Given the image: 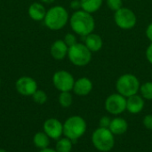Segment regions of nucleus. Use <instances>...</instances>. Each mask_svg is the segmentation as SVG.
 I'll list each match as a JSON object with an SVG mask.
<instances>
[{"instance_id": "obj_1", "label": "nucleus", "mask_w": 152, "mask_h": 152, "mask_svg": "<svg viewBox=\"0 0 152 152\" xmlns=\"http://www.w3.org/2000/svg\"><path fill=\"white\" fill-rule=\"evenodd\" d=\"M70 27L76 34L86 37L93 33L95 28V21L91 13L79 10L71 15Z\"/></svg>"}, {"instance_id": "obj_2", "label": "nucleus", "mask_w": 152, "mask_h": 152, "mask_svg": "<svg viewBox=\"0 0 152 152\" xmlns=\"http://www.w3.org/2000/svg\"><path fill=\"white\" fill-rule=\"evenodd\" d=\"M69 13L67 10L61 5L50 8L44 19L45 26L52 30L61 29L68 22Z\"/></svg>"}, {"instance_id": "obj_3", "label": "nucleus", "mask_w": 152, "mask_h": 152, "mask_svg": "<svg viewBox=\"0 0 152 152\" xmlns=\"http://www.w3.org/2000/svg\"><path fill=\"white\" fill-rule=\"evenodd\" d=\"M87 125L80 116H72L63 124V134L72 142L78 140L86 132Z\"/></svg>"}, {"instance_id": "obj_4", "label": "nucleus", "mask_w": 152, "mask_h": 152, "mask_svg": "<svg viewBox=\"0 0 152 152\" xmlns=\"http://www.w3.org/2000/svg\"><path fill=\"white\" fill-rule=\"evenodd\" d=\"M114 136L109 128L99 127L92 134V143L99 151L109 152L115 145Z\"/></svg>"}, {"instance_id": "obj_5", "label": "nucleus", "mask_w": 152, "mask_h": 152, "mask_svg": "<svg viewBox=\"0 0 152 152\" xmlns=\"http://www.w3.org/2000/svg\"><path fill=\"white\" fill-rule=\"evenodd\" d=\"M140 81L133 74H124L118 77L116 83V89L118 94L128 98L137 94L140 91Z\"/></svg>"}, {"instance_id": "obj_6", "label": "nucleus", "mask_w": 152, "mask_h": 152, "mask_svg": "<svg viewBox=\"0 0 152 152\" xmlns=\"http://www.w3.org/2000/svg\"><path fill=\"white\" fill-rule=\"evenodd\" d=\"M68 56L69 61L77 67H84L90 63L92 60V52L85 44L77 43L69 47Z\"/></svg>"}, {"instance_id": "obj_7", "label": "nucleus", "mask_w": 152, "mask_h": 152, "mask_svg": "<svg viewBox=\"0 0 152 152\" xmlns=\"http://www.w3.org/2000/svg\"><path fill=\"white\" fill-rule=\"evenodd\" d=\"M114 20L120 28L131 29L137 22V17L135 13L127 7H122L114 14Z\"/></svg>"}, {"instance_id": "obj_8", "label": "nucleus", "mask_w": 152, "mask_h": 152, "mask_svg": "<svg viewBox=\"0 0 152 152\" xmlns=\"http://www.w3.org/2000/svg\"><path fill=\"white\" fill-rule=\"evenodd\" d=\"M105 110L111 115H120L126 110V98L120 94H112L105 101Z\"/></svg>"}, {"instance_id": "obj_9", "label": "nucleus", "mask_w": 152, "mask_h": 152, "mask_svg": "<svg viewBox=\"0 0 152 152\" xmlns=\"http://www.w3.org/2000/svg\"><path fill=\"white\" fill-rule=\"evenodd\" d=\"M53 83L60 92H70L73 90L75 80L73 76L66 70H59L53 76Z\"/></svg>"}, {"instance_id": "obj_10", "label": "nucleus", "mask_w": 152, "mask_h": 152, "mask_svg": "<svg viewBox=\"0 0 152 152\" xmlns=\"http://www.w3.org/2000/svg\"><path fill=\"white\" fill-rule=\"evenodd\" d=\"M15 88L23 96H32L37 90V84L30 77H21L16 81Z\"/></svg>"}, {"instance_id": "obj_11", "label": "nucleus", "mask_w": 152, "mask_h": 152, "mask_svg": "<svg viewBox=\"0 0 152 152\" xmlns=\"http://www.w3.org/2000/svg\"><path fill=\"white\" fill-rule=\"evenodd\" d=\"M44 132L50 139L59 140L63 134V124L56 118H48L44 123Z\"/></svg>"}, {"instance_id": "obj_12", "label": "nucleus", "mask_w": 152, "mask_h": 152, "mask_svg": "<svg viewBox=\"0 0 152 152\" xmlns=\"http://www.w3.org/2000/svg\"><path fill=\"white\" fill-rule=\"evenodd\" d=\"M145 102L142 95L134 94L126 98V110L131 114H138L142 111Z\"/></svg>"}, {"instance_id": "obj_13", "label": "nucleus", "mask_w": 152, "mask_h": 152, "mask_svg": "<svg viewBox=\"0 0 152 152\" xmlns=\"http://www.w3.org/2000/svg\"><path fill=\"white\" fill-rule=\"evenodd\" d=\"M93 90V83L87 77H80L75 81L73 91L78 96L88 95Z\"/></svg>"}, {"instance_id": "obj_14", "label": "nucleus", "mask_w": 152, "mask_h": 152, "mask_svg": "<svg viewBox=\"0 0 152 152\" xmlns=\"http://www.w3.org/2000/svg\"><path fill=\"white\" fill-rule=\"evenodd\" d=\"M69 52V46L65 44L63 40H56L53 42V44L51 46V55L53 59L57 61L63 60L66 55H68Z\"/></svg>"}, {"instance_id": "obj_15", "label": "nucleus", "mask_w": 152, "mask_h": 152, "mask_svg": "<svg viewBox=\"0 0 152 152\" xmlns=\"http://www.w3.org/2000/svg\"><path fill=\"white\" fill-rule=\"evenodd\" d=\"M109 129L114 135H122L128 129V123L122 118H115L111 119Z\"/></svg>"}, {"instance_id": "obj_16", "label": "nucleus", "mask_w": 152, "mask_h": 152, "mask_svg": "<svg viewBox=\"0 0 152 152\" xmlns=\"http://www.w3.org/2000/svg\"><path fill=\"white\" fill-rule=\"evenodd\" d=\"M85 45L91 52H99L102 48L103 41L98 34L91 33L86 36Z\"/></svg>"}, {"instance_id": "obj_17", "label": "nucleus", "mask_w": 152, "mask_h": 152, "mask_svg": "<svg viewBox=\"0 0 152 152\" xmlns=\"http://www.w3.org/2000/svg\"><path fill=\"white\" fill-rule=\"evenodd\" d=\"M28 12L29 17L37 21L44 20L46 14V11L44 5L40 3H33L32 4H30Z\"/></svg>"}, {"instance_id": "obj_18", "label": "nucleus", "mask_w": 152, "mask_h": 152, "mask_svg": "<svg viewBox=\"0 0 152 152\" xmlns=\"http://www.w3.org/2000/svg\"><path fill=\"white\" fill-rule=\"evenodd\" d=\"M33 142L37 148L44 150L48 148L50 144V137L45 132H37L33 137Z\"/></svg>"}, {"instance_id": "obj_19", "label": "nucleus", "mask_w": 152, "mask_h": 152, "mask_svg": "<svg viewBox=\"0 0 152 152\" xmlns=\"http://www.w3.org/2000/svg\"><path fill=\"white\" fill-rule=\"evenodd\" d=\"M82 10L93 13L97 12L102 5V0H80Z\"/></svg>"}, {"instance_id": "obj_20", "label": "nucleus", "mask_w": 152, "mask_h": 152, "mask_svg": "<svg viewBox=\"0 0 152 152\" xmlns=\"http://www.w3.org/2000/svg\"><path fill=\"white\" fill-rule=\"evenodd\" d=\"M72 147H73V142L70 139L64 137V138H60L57 141L55 150L57 152H71Z\"/></svg>"}, {"instance_id": "obj_21", "label": "nucleus", "mask_w": 152, "mask_h": 152, "mask_svg": "<svg viewBox=\"0 0 152 152\" xmlns=\"http://www.w3.org/2000/svg\"><path fill=\"white\" fill-rule=\"evenodd\" d=\"M73 102L72 94L69 92H61L59 95V103L63 108H69Z\"/></svg>"}, {"instance_id": "obj_22", "label": "nucleus", "mask_w": 152, "mask_h": 152, "mask_svg": "<svg viewBox=\"0 0 152 152\" xmlns=\"http://www.w3.org/2000/svg\"><path fill=\"white\" fill-rule=\"evenodd\" d=\"M141 95L145 100H152V82H146L140 87Z\"/></svg>"}, {"instance_id": "obj_23", "label": "nucleus", "mask_w": 152, "mask_h": 152, "mask_svg": "<svg viewBox=\"0 0 152 152\" xmlns=\"http://www.w3.org/2000/svg\"><path fill=\"white\" fill-rule=\"evenodd\" d=\"M32 98H33V101L37 103V104H45L47 101V94H45V92L42 91V90H37L34 94L32 95Z\"/></svg>"}, {"instance_id": "obj_24", "label": "nucleus", "mask_w": 152, "mask_h": 152, "mask_svg": "<svg viewBox=\"0 0 152 152\" xmlns=\"http://www.w3.org/2000/svg\"><path fill=\"white\" fill-rule=\"evenodd\" d=\"M107 5L110 10L117 12L118 10L123 7V1L122 0H107Z\"/></svg>"}, {"instance_id": "obj_25", "label": "nucleus", "mask_w": 152, "mask_h": 152, "mask_svg": "<svg viewBox=\"0 0 152 152\" xmlns=\"http://www.w3.org/2000/svg\"><path fill=\"white\" fill-rule=\"evenodd\" d=\"M63 41L65 42V44H66L69 47H70V46L74 45L75 44H77V37H75L74 34L68 33V34H66V36H65Z\"/></svg>"}, {"instance_id": "obj_26", "label": "nucleus", "mask_w": 152, "mask_h": 152, "mask_svg": "<svg viewBox=\"0 0 152 152\" xmlns=\"http://www.w3.org/2000/svg\"><path fill=\"white\" fill-rule=\"evenodd\" d=\"M110 122H111V119L110 117L103 116L99 120V126H100V127H102V128H109Z\"/></svg>"}, {"instance_id": "obj_27", "label": "nucleus", "mask_w": 152, "mask_h": 152, "mask_svg": "<svg viewBox=\"0 0 152 152\" xmlns=\"http://www.w3.org/2000/svg\"><path fill=\"white\" fill-rule=\"evenodd\" d=\"M142 123H143V126L147 129L152 131V114H149V115L145 116L142 120Z\"/></svg>"}, {"instance_id": "obj_28", "label": "nucleus", "mask_w": 152, "mask_h": 152, "mask_svg": "<svg viewBox=\"0 0 152 152\" xmlns=\"http://www.w3.org/2000/svg\"><path fill=\"white\" fill-rule=\"evenodd\" d=\"M146 58L148 60V61L152 64V43L148 46L147 50H146Z\"/></svg>"}, {"instance_id": "obj_29", "label": "nucleus", "mask_w": 152, "mask_h": 152, "mask_svg": "<svg viewBox=\"0 0 152 152\" xmlns=\"http://www.w3.org/2000/svg\"><path fill=\"white\" fill-rule=\"evenodd\" d=\"M146 36L148 39L152 43V23H151L146 28Z\"/></svg>"}, {"instance_id": "obj_30", "label": "nucleus", "mask_w": 152, "mask_h": 152, "mask_svg": "<svg viewBox=\"0 0 152 152\" xmlns=\"http://www.w3.org/2000/svg\"><path fill=\"white\" fill-rule=\"evenodd\" d=\"M70 6H71L72 9H78V8H81L80 0H73V1L70 3Z\"/></svg>"}, {"instance_id": "obj_31", "label": "nucleus", "mask_w": 152, "mask_h": 152, "mask_svg": "<svg viewBox=\"0 0 152 152\" xmlns=\"http://www.w3.org/2000/svg\"><path fill=\"white\" fill-rule=\"evenodd\" d=\"M39 152H57L56 150H53V149H51V148H46V149H44V150H40Z\"/></svg>"}, {"instance_id": "obj_32", "label": "nucleus", "mask_w": 152, "mask_h": 152, "mask_svg": "<svg viewBox=\"0 0 152 152\" xmlns=\"http://www.w3.org/2000/svg\"><path fill=\"white\" fill-rule=\"evenodd\" d=\"M43 2H45V3H47V4H50V3H53L54 0H42Z\"/></svg>"}, {"instance_id": "obj_33", "label": "nucleus", "mask_w": 152, "mask_h": 152, "mask_svg": "<svg viewBox=\"0 0 152 152\" xmlns=\"http://www.w3.org/2000/svg\"><path fill=\"white\" fill-rule=\"evenodd\" d=\"M0 152H7L5 150H4V149H0Z\"/></svg>"}]
</instances>
